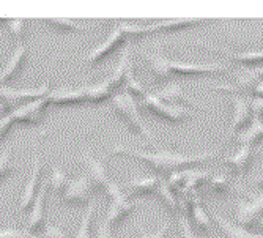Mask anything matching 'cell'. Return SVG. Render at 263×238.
I'll list each match as a JSON object with an SVG mask.
<instances>
[{"label": "cell", "instance_id": "cell-28", "mask_svg": "<svg viewBox=\"0 0 263 238\" xmlns=\"http://www.w3.org/2000/svg\"><path fill=\"white\" fill-rule=\"evenodd\" d=\"M114 98V91L110 90L107 81L101 84L88 85V103L90 104H100L104 101H110Z\"/></svg>", "mask_w": 263, "mask_h": 238}, {"label": "cell", "instance_id": "cell-6", "mask_svg": "<svg viewBox=\"0 0 263 238\" xmlns=\"http://www.w3.org/2000/svg\"><path fill=\"white\" fill-rule=\"evenodd\" d=\"M100 189L95 185L90 174L85 172V174H81L74 180H69L65 193L62 194V200L66 205H84Z\"/></svg>", "mask_w": 263, "mask_h": 238}, {"label": "cell", "instance_id": "cell-11", "mask_svg": "<svg viewBox=\"0 0 263 238\" xmlns=\"http://www.w3.org/2000/svg\"><path fill=\"white\" fill-rule=\"evenodd\" d=\"M51 85L49 84H43L38 88H26V90H16V88H8V87H0V98L4 101H7L10 106L13 104H19L24 106L27 103L36 101L40 98H46L49 97Z\"/></svg>", "mask_w": 263, "mask_h": 238}, {"label": "cell", "instance_id": "cell-10", "mask_svg": "<svg viewBox=\"0 0 263 238\" xmlns=\"http://www.w3.org/2000/svg\"><path fill=\"white\" fill-rule=\"evenodd\" d=\"M235 218L236 224L245 229L255 227L257 223L263 219V191L249 200L238 202L235 208Z\"/></svg>", "mask_w": 263, "mask_h": 238}, {"label": "cell", "instance_id": "cell-15", "mask_svg": "<svg viewBox=\"0 0 263 238\" xmlns=\"http://www.w3.org/2000/svg\"><path fill=\"white\" fill-rule=\"evenodd\" d=\"M27 54H29L27 46L24 43H19L14 49V54L11 56V59L5 65L2 73H0V87H5L7 84H10L11 81L16 79V76L22 71L24 65H26Z\"/></svg>", "mask_w": 263, "mask_h": 238}, {"label": "cell", "instance_id": "cell-13", "mask_svg": "<svg viewBox=\"0 0 263 238\" xmlns=\"http://www.w3.org/2000/svg\"><path fill=\"white\" fill-rule=\"evenodd\" d=\"M126 43H128V38L123 35V32H122L120 29L117 27V29L107 36V40H106L103 44L97 46L95 49H91V51L88 52V56H87V63H88L90 66L98 65L100 62H103L106 57L112 56L117 49H120V47L125 46Z\"/></svg>", "mask_w": 263, "mask_h": 238}, {"label": "cell", "instance_id": "cell-18", "mask_svg": "<svg viewBox=\"0 0 263 238\" xmlns=\"http://www.w3.org/2000/svg\"><path fill=\"white\" fill-rule=\"evenodd\" d=\"M131 73H134V66H133V60H131V52H129V49H125L122 52V57H120V60H118L115 69H114V73L109 76V79H106L107 84H109V87H110V90L115 91L118 88H122L126 84V81H128V78H129Z\"/></svg>", "mask_w": 263, "mask_h": 238}, {"label": "cell", "instance_id": "cell-9", "mask_svg": "<svg viewBox=\"0 0 263 238\" xmlns=\"http://www.w3.org/2000/svg\"><path fill=\"white\" fill-rule=\"evenodd\" d=\"M43 171H44V164H43V158H41V153H40V149L36 150V156L33 159V168H32V172H30V177H29V181L26 183V188H24L22 191V196H21V200H19V208L21 211H27L32 208L40 189L43 186Z\"/></svg>", "mask_w": 263, "mask_h": 238}, {"label": "cell", "instance_id": "cell-24", "mask_svg": "<svg viewBox=\"0 0 263 238\" xmlns=\"http://www.w3.org/2000/svg\"><path fill=\"white\" fill-rule=\"evenodd\" d=\"M208 189L211 194H216V196H229V194H235L238 189V185L226 174H218V175H213L208 180Z\"/></svg>", "mask_w": 263, "mask_h": 238}, {"label": "cell", "instance_id": "cell-23", "mask_svg": "<svg viewBox=\"0 0 263 238\" xmlns=\"http://www.w3.org/2000/svg\"><path fill=\"white\" fill-rule=\"evenodd\" d=\"M202 24L199 19H164L156 24H153V30L156 33H172V32H180L184 29H191Z\"/></svg>", "mask_w": 263, "mask_h": 238}, {"label": "cell", "instance_id": "cell-7", "mask_svg": "<svg viewBox=\"0 0 263 238\" xmlns=\"http://www.w3.org/2000/svg\"><path fill=\"white\" fill-rule=\"evenodd\" d=\"M140 107H143L145 111L152 112L155 117L161 118L164 122H169V123H180L191 115L187 107L165 104L164 101H161L156 97L155 93H147L145 97L140 100Z\"/></svg>", "mask_w": 263, "mask_h": 238}, {"label": "cell", "instance_id": "cell-16", "mask_svg": "<svg viewBox=\"0 0 263 238\" xmlns=\"http://www.w3.org/2000/svg\"><path fill=\"white\" fill-rule=\"evenodd\" d=\"M47 98L52 106H82L88 103V85L73 90L51 91Z\"/></svg>", "mask_w": 263, "mask_h": 238}, {"label": "cell", "instance_id": "cell-25", "mask_svg": "<svg viewBox=\"0 0 263 238\" xmlns=\"http://www.w3.org/2000/svg\"><path fill=\"white\" fill-rule=\"evenodd\" d=\"M238 144L241 147H257L263 140V120H252V123L241 133L236 136Z\"/></svg>", "mask_w": 263, "mask_h": 238}, {"label": "cell", "instance_id": "cell-8", "mask_svg": "<svg viewBox=\"0 0 263 238\" xmlns=\"http://www.w3.org/2000/svg\"><path fill=\"white\" fill-rule=\"evenodd\" d=\"M82 161L87 164L88 174L93 178L95 185H97L100 191H103L109 199H114L115 196L123 193V188L120 185H117L115 181H112V178L107 174L106 166L100 159H97L93 155L87 153V155L82 156Z\"/></svg>", "mask_w": 263, "mask_h": 238}, {"label": "cell", "instance_id": "cell-17", "mask_svg": "<svg viewBox=\"0 0 263 238\" xmlns=\"http://www.w3.org/2000/svg\"><path fill=\"white\" fill-rule=\"evenodd\" d=\"M255 158H257V150L254 147H241L235 155L227 156L224 162L235 175H246Z\"/></svg>", "mask_w": 263, "mask_h": 238}, {"label": "cell", "instance_id": "cell-3", "mask_svg": "<svg viewBox=\"0 0 263 238\" xmlns=\"http://www.w3.org/2000/svg\"><path fill=\"white\" fill-rule=\"evenodd\" d=\"M110 107L128 125V128L133 133H136L140 137L148 140L153 147H158V144H156V136L152 133V130L148 128V125L145 123V120L142 118L140 111H139V106L136 103V98H133L131 95H128V93L114 95V98L110 100Z\"/></svg>", "mask_w": 263, "mask_h": 238}, {"label": "cell", "instance_id": "cell-32", "mask_svg": "<svg viewBox=\"0 0 263 238\" xmlns=\"http://www.w3.org/2000/svg\"><path fill=\"white\" fill-rule=\"evenodd\" d=\"M93 213H95V202L90 204L85 216L82 218V223L79 226V232L76 238H91V223H93Z\"/></svg>", "mask_w": 263, "mask_h": 238}, {"label": "cell", "instance_id": "cell-2", "mask_svg": "<svg viewBox=\"0 0 263 238\" xmlns=\"http://www.w3.org/2000/svg\"><path fill=\"white\" fill-rule=\"evenodd\" d=\"M150 63L152 75L158 82L171 81L172 78H196V76H211V75H230V69L224 65H197L184 63L178 60H171L161 54H145L143 56Z\"/></svg>", "mask_w": 263, "mask_h": 238}, {"label": "cell", "instance_id": "cell-27", "mask_svg": "<svg viewBox=\"0 0 263 238\" xmlns=\"http://www.w3.org/2000/svg\"><path fill=\"white\" fill-rule=\"evenodd\" d=\"M226 57L229 60H232L233 63H240L249 69H255V68H261L263 66V51H252V52H241L236 56H230L226 54Z\"/></svg>", "mask_w": 263, "mask_h": 238}, {"label": "cell", "instance_id": "cell-30", "mask_svg": "<svg viewBox=\"0 0 263 238\" xmlns=\"http://www.w3.org/2000/svg\"><path fill=\"white\" fill-rule=\"evenodd\" d=\"M46 24H49L54 29L62 30V32H85L87 29L82 26H78L74 21L71 19H65V17H51L46 19Z\"/></svg>", "mask_w": 263, "mask_h": 238}, {"label": "cell", "instance_id": "cell-22", "mask_svg": "<svg viewBox=\"0 0 263 238\" xmlns=\"http://www.w3.org/2000/svg\"><path fill=\"white\" fill-rule=\"evenodd\" d=\"M213 219L216 221V224L219 226V229L222 230V233L227 238H263V233H254L241 226H238L236 223H232L226 218H222L221 215L213 211Z\"/></svg>", "mask_w": 263, "mask_h": 238}, {"label": "cell", "instance_id": "cell-37", "mask_svg": "<svg viewBox=\"0 0 263 238\" xmlns=\"http://www.w3.org/2000/svg\"><path fill=\"white\" fill-rule=\"evenodd\" d=\"M95 238H115L114 227L103 221L98 227V232H97V235H95Z\"/></svg>", "mask_w": 263, "mask_h": 238}, {"label": "cell", "instance_id": "cell-39", "mask_svg": "<svg viewBox=\"0 0 263 238\" xmlns=\"http://www.w3.org/2000/svg\"><path fill=\"white\" fill-rule=\"evenodd\" d=\"M260 76V75H258ZM249 95H251V98H260L263 100V78L260 76V79L254 84V87L249 90Z\"/></svg>", "mask_w": 263, "mask_h": 238}, {"label": "cell", "instance_id": "cell-12", "mask_svg": "<svg viewBox=\"0 0 263 238\" xmlns=\"http://www.w3.org/2000/svg\"><path fill=\"white\" fill-rule=\"evenodd\" d=\"M51 183L49 180H46L40 189V193L30 208V215H29V221H27V227L26 232L30 235H36L41 233L44 230V224H46V197H47V189H49Z\"/></svg>", "mask_w": 263, "mask_h": 238}, {"label": "cell", "instance_id": "cell-38", "mask_svg": "<svg viewBox=\"0 0 263 238\" xmlns=\"http://www.w3.org/2000/svg\"><path fill=\"white\" fill-rule=\"evenodd\" d=\"M169 223H165L159 230H156V232H153V233H147L145 230H142V235H140V238H165L167 236V233H169Z\"/></svg>", "mask_w": 263, "mask_h": 238}, {"label": "cell", "instance_id": "cell-26", "mask_svg": "<svg viewBox=\"0 0 263 238\" xmlns=\"http://www.w3.org/2000/svg\"><path fill=\"white\" fill-rule=\"evenodd\" d=\"M162 204H164V207L169 210L171 213H178L180 210H181V205H180V199H178V196L172 191V189L169 188V185L165 183V180H161V183H159V188H158V191H156V194H155Z\"/></svg>", "mask_w": 263, "mask_h": 238}, {"label": "cell", "instance_id": "cell-1", "mask_svg": "<svg viewBox=\"0 0 263 238\" xmlns=\"http://www.w3.org/2000/svg\"><path fill=\"white\" fill-rule=\"evenodd\" d=\"M112 156L123 155V156H131L143 164H147L152 171L156 174L162 175H171L178 171H186V169H196V166L205 164L211 159L218 156V152H203L197 155H184L172 150H158V152H148V150H140V149H133V147H123L117 145L110 150Z\"/></svg>", "mask_w": 263, "mask_h": 238}, {"label": "cell", "instance_id": "cell-31", "mask_svg": "<svg viewBox=\"0 0 263 238\" xmlns=\"http://www.w3.org/2000/svg\"><path fill=\"white\" fill-rule=\"evenodd\" d=\"M11 153H13V147H7L2 152V155H0V183L14 172V166L11 162Z\"/></svg>", "mask_w": 263, "mask_h": 238}, {"label": "cell", "instance_id": "cell-36", "mask_svg": "<svg viewBox=\"0 0 263 238\" xmlns=\"http://www.w3.org/2000/svg\"><path fill=\"white\" fill-rule=\"evenodd\" d=\"M41 238H68V235L60 227L49 226V227H44V230L41 232Z\"/></svg>", "mask_w": 263, "mask_h": 238}, {"label": "cell", "instance_id": "cell-40", "mask_svg": "<svg viewBox=\"0 0 263 238\" xmlns=\"http://www.w3.org/2000/svg\"><path fill=\"white\" fill-rule=\"evenodd\" d=\"M255 229H258V230H261V232H263V219L257 223V226H255Z\"/></svg>", "mask_w": 263, "mask_h": 238}, {"label": "cell", "instance_id": "cell-4", "mask_svg": "<svg viewBox=\"0 0 263 238\" xmlns=\"http://www.w3.org/2000/svg\"><path fill=\"white\" fill-rule=\"evenodd\" d=\"M49 98H40L36 101L27 103L24 106H17L14 111H11L8 115H5L0 120V140H2L10 131L14 123L19 125H36L43 120L46 109L49 107Z\"/></svg>", "mask_w": 263, "mask_h": 238}, {"label": "cell", "instance_id": "cell-29", "mask_svg": "<svg viewBox=\"0 0 263 238\" xmlns=\"http://www.w3.org/2000/svg\"><path fill=\"white\" fill-rule=\"evenodd\" d=\"M123 32V35L129 40H142L145 36H150V35H155V30H153V26H136V24H128V22H122L120 26H118Z\"/></svg>", "mask_w": 263, "mask_h": 238}, {"label": "cell", "instance_id": "cell-14", "mask_svg": "<svg viewBox=\"0 0 263 238\" xmlns=\"http://www.w3.org/2000/svg\"><path fill=\"white\" fill-rule=\"evenodd\" d=\"M136 208H137V204L134 200H131L128 197V194H125V193L118 194L114 199H110V205H109V208L106 211L104 223L115 227L122 221H125L128 216H131L133 213L136 211Z\"/></svg>", "mask_w": 263, "mask_h": 238}, {"label": "cell", "instance_id": "cell-19", "mask_svg": "<svg viewBox=\"0 0 263 238\" xmlns=\"http://www.w3.org/2000/svg\"><path fill=\"white\" fill-rule=\"evenodd\" d=\"M187 211H189V216H191V224H193L199 232L206 233L213 229V221H211L208 213L205 211V208L202 207L199 193H194L193 196H191L189 204H187Z\"/></svg>", "mask_w": 263, "mask_h": 238}, {"label": "cell", "instance_id": "cell-34", "mask_svg": "<svg viewBox=\"0 0 263 238\" xmlns=\"http://www.w3.org/2000/svg\"><path fill=\"white\" fill-rule=\"evenodd\" d=\"M10 32H11L17 40H22L24 35H26V21H24V19L10 21Z\"/></svg>", "mask_w": 263, "mask_h": 238}, {"label": "cell", "instance_id": "cell-5", "mask_svg": "<svg viewBox=\"0 0 263 238\" xmlns=\"http://www.w3.org/2000/svg\"><path fill=\"white\" fill-rule=\"evenodd\" d=\"M214 88H218L221 91L232 93V101H233V117H232V125L230 131L227 136V140H232L235 136L241 134L251 123H252V112L249 106V100L245 98L240 91H236L232 85L229 84H218L214 85Z\"/></svg>", "mask_w": 263, "mask_h": 238}, {"label": "cell", "instance_id": "cell-33", "mask_svg": "<svg viewBox=\"0 0 263 238\" xmlns=\"http://www.w3.org/2000/svg\"><path fill=\"white\" fill-rule=\"evenodd\" d=\"M49 183H51V186H52V189H54L55 193L63 194V193H65V189H66V186H68V183H69V180H68V175H66L63 171H60V169L55 168V169L52 171V174H51Z\"/></svg>", "mask_w": 263, "mask_h": 238}, {"label": "cell", "instance_id": "cell-21", "mask_svg": "<svg viewBox=\"0 0 263 238\" xmlns=\"http://www.w3.org/2000/svg\"><path fill=\"white\" fill-rule=\"evenodd\" d=\"M161 180L158 178V175H150L145 178H134L131 181L126 183V189H128V197H142V196H150V194H156L158 188H159Z\"/></svg>", "mask_w": 263, "mask_h": 238}, {"label": "cell", "instance_id": "cell-20", "mask_svg": "<svg viewBox=\"0 0 263 238\" xmlns=\"http://www.w3.org/2000/svg\"><path fill=\"white\" fill-rule=\"evenodd\" d=\"M155 95H156V97H158L161 101H164L165 104H171V106H181V107H184V104H191V106H194V104H196V103L184 93L183 87H181L180 84L174 82V81H171L162 90L156 91Z\"/></svg>", "mask_w": 263, "mask_h": 238}, {"label": "cell", "instance_id": "cell-35", "mask_svg": "<svg viewBox=\"0 0 263 238\" xmlns=\"http://www.w3.org/2000/svg\"><path fill=\"white\" fill-rule=\"evenodd\" d=\"M249 106H251L252 118H255V120H263V100L251 98L249 100Z\"/></svg>", "mask_w": 263, "mask_h": 238}, {"label": "cell", "instance_id": "cell-41", "mask_svg": "<svg viewBox=\"0 0 263 238\" xmlns=\"http://www.w3.org/2000/svg\"><path fill=\"white\" fill-rule=\"evenodd\" d=\"M4 22H7V19H0V24H4Z\"/></svg>", "mask_w": 263, "mask_h": 238}]
</instances>
